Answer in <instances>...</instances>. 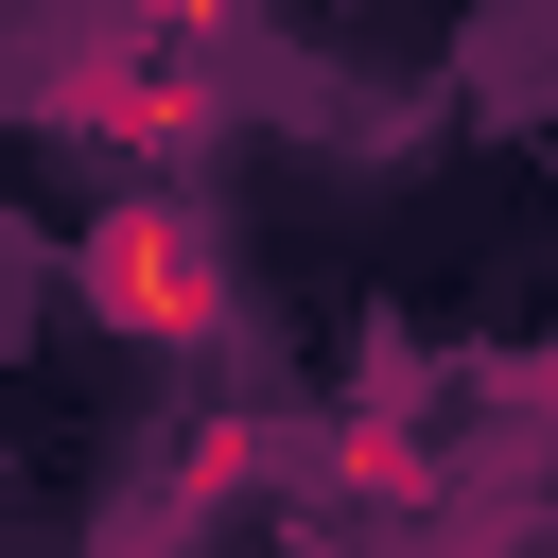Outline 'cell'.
<instances>
[{"label":"cell","instance_id":"obj_2","mask_svg":"<svg viewBox=\"0 0 558 558\" xmlns=\"http://www.w3.org/2000/svg\"><path fill=\"white\" fill-rule=\"evenodd\" d=\"M209 17H227V0H140V35H209Z\"/></svg>","mask_w":558,"mask_h":558},{"label":"cell","instance_id":"obj_1","mask_svg":"<svg viewBox=\"0 0 558 558\" xmlns=\"http://www.w3.org/2000/svg\"><path fill=\"white\" fill-rule=\"evenodd\" d=\"M87 296H105V331H140V349H209V331H227L209 227H192L174 192H122V209L87 227Z\"/></svg>","mask_w":558,"mask_h":558}]
</instances>
